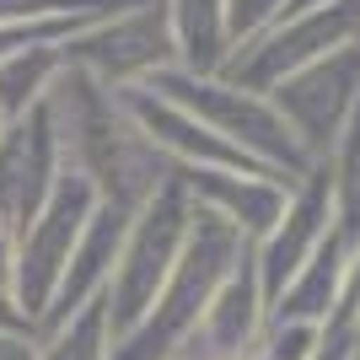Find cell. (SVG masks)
<instances>
[{
  "instance_id": "6da1fadb",
  "label": "cell",
  "mask_w": 360,
  "mask_h": 360,
  "mask_svg": "<svg viewBox=\"0 0 360 360\" xmlns=\"http://www.w3.org/2000/svg\"><path fill=\"white\" fill-rule=\"evenodd\" d=\"M242 258H248V242H242L226 221L194 210L188 242H183L178 264H172V274H167L156 307L113 345V360H178L183 345L194 339L205 307H210L215 290L237 274Z\"/></svg>"
},
{
  "instance_id": "7a4b0ae2",
  "label": "cell",
  "mask_w": 360,
  "mask_h": 360,
  "mask_svg": "<svg viewBox=\"0 0 360 360\" xmlns=\"http://www.w3.org/2000/svg\"><path fill=\"white\" fill-rule=\"evenodd\" d=\"M146 91L167 97V103H178L183 113H194L205 129L226 140V146L248 156L253 167L274 172L280 183H301L312 172V162L301 156V146L290 140L285 119H280V108L264 97V91H248L237 81H226V75H188V70H162L156 81H146Z\"/></svg>"
},
{
  "instance_id": "3957f363",
  "label": "cell",
  "mask_w": 360,
  "mask_h": 360,
  "mask_svg": "<svg viewBox=\"0 0 360 360\" xmlns=\"http://www.w3.org/2000/svg\"><path fill=\"white\" fill-rule=\"evenodd\" d=\"M188 226H194V205L178 188V178H167L156 194L129 215V231H124V253L113 264V280H108V317H113V333H129L140 317L156 307L167 274L178 264L183 242H188Z\"/></svg>"
},
{
  "instance_id": "277c9868",
  "label": "cell",
  "mask_w": 360,
  "mask_h": 360,
  "mask_svg": "<svg viewBox=\"0 0 360 360\" xmlns=\"http://www.w3.org/2000/svg\"><path fill=\"white\" fill-rule=\"evenodd\" d=\"M97 205H103L97 188H91L75 167H65V178L54 183L49 205L32 215L27 231H16V242H11V296H16V307H22V317H27L32 328L49 317V307L60 296L70 248H75L81 226L91 221Z\"/></svg>"
},
{
  "instance_id": "5b68a950",
  "label": "cell",
  "mask_w": 360,
  "mask_h": 360,
  "mask_svg": "<svg viewBox=\"0 0 360 360\" xmlns=\"http://www.w3.org/2000/svg\"><path fill=\"white\" fill-rule=\"evenodd\" d=\"M65 65L86 70L91 81H103L113 91H135L146 81H156L162 70L178 65V38L167 22L162 0H140L129 11L91 22L86 32H75L65 44Z\"/></svg>"
},
{
  "instance_id": "8992f818",
  "label": "cell",
  "mask_w": 360,
  "mask_h": 360,
  "mask_svg": "<svg viewBox=\"0 0 360 360\" xmlns=\"http://www.w3.org/2000/svg\"><path fill=\"white\" fill-rule=\"evenodd\" d=\"M355 44H360V0H323V6H307V11L285 16V22L274 32H264L258 44L237 49L221 75L269 97V91L280 86V81H290L296 70L328 60L339 49H355Z\"/></svg>"
},
{
  "instance_id": "52a82bcc",
  "label": "cell",
  "mask_w": 360,
  "mask_h": 360,
  "mask_svg": "<svg viewBox=\"0 0 360 360\" xmlns=\"http://www.w3.org/2000/svg\"><path fill=\"white\" fill-rule=\"evenodd\" d=\"M269 103L280 108V119H285L290 140L301 146V156L328 162V150L339 146L345 124L360 108V44L296 70L290 81H280L269 91Z\"/></svg>"
},
{
  "instance_id": "ba28073f",
  "label": "cell",
  "mask_w": 360,
  "mask_h": 360,
  "mask_svg": "<svg viewBox=\"0 0 360 360\" xmlns=\"http://www.w3.org/2000/svg\"><path fill=\"white\" fill-rule=\"evenodd\" d=\"M60 178H65V150L54 113L44 103L27 119L6 124V135H0V221L11 226V237L32 226V215L49 205Z\"/></svg>"
},
{
  "instance_id": "9c48e42d",
  "label": "cell",
  "mask_w": 360,
  "mask_h": 360,
  "mask_svg": "<svg viewBox=\"0 0 360 360\" xmlns=\"http://www.w3.org/2000/svg\"><path fill=\"white\" fill-rule=\"evenodd\" d=\"M328 237H333V178L328 162H312V172L285 194V215L274 221V231L253 242V269L264 296L269 301L280 296Z\"/></svg>"
},
{
  "instance_id": "30bf717a",
  "label": "cell",
  "mask_w": 360,
  "mask_h": 360,
  "mask_svg": "<svg viewBox=\"0 0 360 360\" xmlns=\"http://www.w3.org/2000/svg\"><path fill=\"white\" fill-rule=\"evenodd\" d=\"M172 178L194 210L226 221L248 248L274 231V221L285 215V194L296 188V183H280L269 172H221V167H172Z\"/></svg>"
},
{
  "instance_id": "8fae6325",
  "label": "cell",
  "mask_w": 360,
  "mask_h": 360,
  "mask_svg": "<svg viewBox=\"0 0 360 360\" xmlns=\"http://www.w3.org/2000/svg\"><path fill=\"white\" fill-rule=\"evenodd\" d=\"M264 328H269V296L258 285L253 248H248V258H242L237 274L215 290V301L205 307L194 339L183 345L178 360H248L253 345L264 339Z\"/></svg>"
},
{
  "instance_id": "7c38bea8",
  "label": "cell",
  "mask_w": 360,
  "mask_h": 360,
  "mask_svg": "<svg viewBox=\"0 0 360 360\" xmlns=\"http://www.w3.org/2000/svg\"><path fill=\"white\" fill-rule=\"evenodd\" d=\"M124 231H129V210H119V205H97V210H91V221L81 226V237H75V248H70L60 296H54V307H49L44 323H60V317H70L75 307L108 296L113 264H119V253H124ZM44 323H38V328H44Z\"/></svg>"
},
{
  "instance_id": "4fadbf2b",
  "label": "cell",
  "mask_w": 360,
  "mask_h": 360,
  "mask_svg": "<svg viewBox=\"0 0 360 360\" xmlns=\"http://www.w3.org/2000/svg\"><path fill=\"white\" fill-rule=\"evenodd\" d=\"M345 237L333 231L323 248H317L307 264H301V274L290 280L280 296L269 301V323H301V328H323L333 312H339V290H345Z\"/></svg>"
},
{
  "instance_id": "5bb4252c",
  "label": "cell",
  "mask_w": 360,
  "mask_h": 360,
  "mask_svg": "<svg viewBox=\"0 0 360 360\" xmlns=\"http://www.w3.org/2000/svg\"><path fill=\"white\" fill-rule=\"evenodd\" d=\"M172 38H178V70L188 75H221L231 60L226 44V0H162Z\"/></svg>"
},
{
  "instance_id": "9a60e30c",
  "label": "cell",
  "mask_w": 360,
  "mask_h": 360,
  "mask_svg": "<svg viewBox=\"0 0 360 360\" xmlns=\"http://www.w3.org/2000/svg\"><path fill=\"white\" fill-rule=\"evenodd\" d=\"M60 75H65V49L60 44H32V49L6 54L0 60V119L16 124V119H27L32 108H44Z\"/></svg>"
},
{
  "instance_id": "2e32d148",
  "label": "cell",
  "mask_w": 360,
  "mask_h": 360,
  "mask_svg": "<svg viewBox=\"0 0 360 360\" xmlns=\"http://www.w3.org/2000/svg\"><path fill=\"white\" fill-rule=\"evenodd\" d=\"M32 339H38V360H113V345H119L113 317H108V296L75 307L60 323L32 328Z\"/></svg>"
},
{
  "instance_id": "e0dca14e",
  "label": "cell",
  "mask_w": 360,
  "mask_h": 360,
  "mask_svg": "<svg viewBox=\"0 0 360 360\" xmlns=\"http://www.w3.org/2000/svg\"><path fill=\"white\" fill-rule=\"evenodd\" d=\"M290 16V0H226V44L231 54L258 44L264 32H274Z\"/></svg>"
},
{
  "instance_id": "ac0fdd59",
  "label": "cell",
  "mask_w": 360,
  "mask_h": 360,
  "mask_svg": "<svg viewBox=\"0 0 360 360\" xmlns=\"http://www.w3.org/2000/svg\"><path fill=\"white\" fill-rule=\"evenodd\" d=\"M0 333H32V323L22 317V307H16L11 280H6V274H0Z\"/></svg>"
},
{
  "instance_id": "d6986e66",
  "label": "cell",
  "mask_w": 360,
  "mask_h": 360,
  "mask_svg": "<svg viewBox=\"0 0 360 360\" xmlns=\"http://www.w3.org/2000/svg\"><path fill=\"white\" fill-rule=\"evenodd\" d=\"M0 360H38V339L32 333H0Z\"/></svg>"
},
{
  "instance_id": "ffe728a7",
  "label": "cell",
  "mask_w": 360,
  "mask_h": 360,
  "mask_svg": "<svg viewBox=\"0 0 360 360\" xmlns=\"http://www.w3.org/2000/svg\"><path fill=\"white\" fill-rule=\"evenodd\" d=\"M11 226H6V221H0V274H6V280H11Z\"/></svg>"
},
{
  "instance_id": "44dd1931",
  "label": "cell",
  "mask_w": 360,
  "mask_h": 360,
  "mask_svg": "<svg viewBox=\"0 0 360 360\" xmlns=\"http://www.w3.org/2000/svg\"><path fill=\"white\" fill-rule=\"evenodd\" d=\"M307 6H323V0H290V16H296V11H307Z\"/></svg>"
},
{
  "instance_id": "7402d4cb",
  "label": "cell",
  "mask_w": 360,
  "mask_h": 360,
  "mask_svg": "<svg viewBox=\"0 0 360 360\" xmlns=\"http://www.w3.org/2000/svg\"><path fill=\"white\" fill-rule=\"evenodd\" d=\"M355 360H360V317H355Z\"/></svg>"
},
{
  "instance_id": "603a6c76",
  "label": "cell",
  "mask_w": 360,
  "mask_h": 360,
  "mask_svg": "<svg viewBox=\"0 0 360 360\" xmlns=\"http://www.w3.org/2000/svg\"><path fill=\"white\" fill-rule=\"evenodd\" d=\"M0 135H6V119H0Z\"/></svg>"
}]
</instances>
